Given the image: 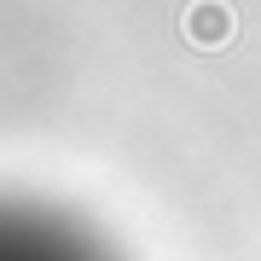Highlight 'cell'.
I'll return each mask as SVG.
<instances>
[{
  "mask_svg": "<svg viewBox=\"0 0 261 261\" xmlns=\"http://www.w3.org/2000/svg\"><path fill=\"white\" fill-rule=\"evenodd\" d=\"M180 35H186L197 53H221V47H232V35H238V12L226 6V0H192V6L180 12Z\"/></svg>",
  "mask_w": 261,
  "mask_h": 261,
  "instance_id": "cell-1",
  "label": "cell"
}]
</instances>
